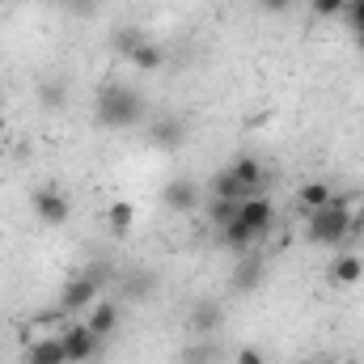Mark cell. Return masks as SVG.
<instances>
[{
	"mask_svg": "<svg viewBox=\"0 0 364 364\" xmlns=\"http://www.w3.org/2000/svg\"><path fill=\"white\" fill-rule=\"evenodd\" d=\"M237 364H267V360H263L259 348H242V352H237Z\"/></svg>",
	"mask_w": 364,
	"mask_h": 364,
	"instance_id": "cb8c5ba5",
	"label": "cell"
},
{
	"mask_svg": "<svg viewBox=\"0 0 364 364\" xmlns=\"http://www.w3.org/2000/svg\"><path fill=\"white\" fill-rule=\"evenodd\" d=\"M132 64H136L140 73H157V68L166 64V51H161V47L153 43V38H144V43H140L136 51H132Z\"/></svg>",
	"mask_w": 364,
	"mask_h": 364,
	"instance_id": "9a60e30c",
	"label": "cell"
},
{
	"mask_svg": "<svg viewBox=\"0 0 364 364\" xmlns=\"http://www.w3.org/2000/svg\"><path fill=\"white\" fill-rule=\"evenodd\" d=\"M21 364H30V360H21Z\"/></svg>",
	"mask_w": 364,
	"mask_h": 364,
	"instance_id": "f546056e",
	"label": "cell"
},
{
	"mask_svg": "<svg viewBox=\"0 0 364 364\" xmlns=\"http://www.w3.org/2000/svg\"><path fill=\"white\" fill-rule=\"evenodd\" d=\"M242 259H246V255H242ZM259 275H263V267H259V259H255V263L246 259V263L237 267V275H233V279H237V288H259Z\"/></svg>",
	"mask_w": 364,
	"mask_h": 364,
	"instance_id": "d6986e66",
	"label": "cell"
},
{
	"mask_svg": "<svg viewBox=\"0 0 364 364\" xmlns=\"http://www.w3.org/2000/svg\"><path fill=\"white\" fill-rule=\"evenodd\" d=\"M34 216H38L43 225H64V220L73 216V203H68L55 186H43V191H34Z\"/></svg>",
	"mask_w": 364,
	"mask_h": 364,
	"instance_id": "ba28073f",
	"label": "cell"
},
{
	"mask_svg": "<svg viewBox=\"0 0 364 364\" xmlns=\"http://www.w3.org/2000/svg\"><path fill=\"white\" fill-rule=\"evenodd\" d=\"M60 343H64L68 364H93L97 356H102V339L90 331V322H85V318H73V322L60 331Z\"/></svg>",
	"mask_w": 364,
	"mask_h": 364,
	"instance_id": "3957f363",
	"label": "cell"
},
{
	"mask_svg": "<svg viewBox=\"0 0 364 364\" xmlns=\"http://www.w3.org/2000/svg\"><path fill=\"white\" fill-rule=\"evenodd\" d=\"M38 102L51 106V110H60V106H64V85H60V81H47V85L38 90Z\"/></svg>",
	"mask_w": 364,
	"mask_h": 364,
	"instance_id": "ffe728a7",
	"label": "cell"
},
{
	"mask_svg": "<svg viewBox=\"0 0 364 364\" xmlns=\"http://www.w3.org/2000/svg\"><path fill=\"white\" fill-rule=\"evenodd\" d=\"M26 360L30 364H68V356H64L60 335H43V339H34V343L26 348Z\"/></svg>",
	"mask_w": 364,
	"mask_h": 364,
	"instance_id": "8fae6325",
	"label": "cell"
},
{
	"mask_svg": "<svg viewBox=\"0 0 364 364\" xmlns=\"http://www.w3.org/2000/svg\"><path fill=\"white\" fill-rule=\"evenodd\" d=\"M106 225H110V233H114V237H127V233H132V225H136V208H132L127 199H114V203L106 208Z\"/></svg>",
	"mask_w": 364,
	"mask_h": 364,
	"instance_id": "4fadbf2b",
	"label": "cell"
},
{
	"mask_svg": "<svg viewBox=\"0 0 364 364\" xmlns=\"http://www.w3.org/2000/svg\"><path fill=\"white\" fill-rule=\"evenodd\" d=\"M259 4H263V9H267V13H284V9H288V4H292V0H259Z\"/></svg>",
	"mask_w": 364,
	"mask_h": 364,
	"instance_id": "484cf974",
	"label": "cell"
},
{
	"mask_svg": "<svg viewBox=\"0 0 364 364\" xmlns=\"http://www.w3.org/2000/svg\"><path fill=\"white\" fill-rule=\"evenodd\" d=\"M85 322H90V331L97 339H110V335L119 331V305H114V301H93L90 314H85Z\"/></svg>",
	"mask_w": 364,
	"mask_h": 364,
	"instance_id": "30bf717a",
	"label": "cell"
},
{
	"mask_svg": "<svg viewBox=\"0 0 364 364\" xmlns=\"http://www.w3.org/2000/svg\"><path fill=\"white\" fill-rule=\"evenodd\" d=\"M195 326H203V331L220 326V309H216V305H199V318H195Z\"/></svg>",
	"mask_w": 364,
	"mask_h": 364,
	"instance_id": "603a6c76",
	"label": "cell"
},
{
	"mask_svg": "<svg viewBox=\"0 0 364 364\" xmlns=\"http://www.w3.org/2000/svg\"><path fill=\"white\" fill-rule=\"evenodd\" d=\"M0 123H4V119H0Z\"/></svg>",
	"mask_w": 364,
	"mask_h": 364,
	"instance_id": "4dcf8cb0",
	"label": "cell"
},
{
	"mask_svg": "<svg viewBox=\"0 0 364 364\" xmlns=\"http://www.w3.org/2000/svg\"><path fill=\"white\" fill-rule=\"evenodd\" d=\"M237 220L263 242L267 233H272V225H275V203L267 199V195H250V199H242V208H237Z\"/></svg>",
	"mask_w": 364,
	"mask_h": 364,
	"instance_id": "5b68a950",
	"label": "cell"
},
{
	"mask_svg": "<svg viewBox=\"0 0 364 364\" xmlns=\"http://www.w3.org/2000/svg\"><path fill=\"white\" fill-rule=\"evenodd\" d=\"M68 9H77V13H85V9H93V0H64Z\"/></svg>",
	"mask_w": 364,
	"mask_h": 364,
	"instance_id": "4316f807",
	"label": "cell"
},
{
	"mask_svg": "<svg viewBox=\"0 0 364 364\" xmlns=\"http://www.w3.org/2000/svg\"><path fill=\"white\" fill-rule=\"evenodd\" d=\"M144 136H149V144H153V149L174 153V149H182V140H186V123H182L178 114H153Z\"/></svg>",
	"mask_w": 364,
	"mask_h": 364,
	"instance_id": "8992f818",
	"label": "cell"
},
{
	"mask_svg": "<svg viewBox=\"0 0 364 364\" xmlns=\"http://www.w3.org/2000/svg\"><path fill=\"white\" fill-rule=\"evenodd\" d=\"M93 114H97L102 127H110V132H127V127H140V123H144L149 106H144L140 90H132V85H123V81H106V85L97 90Z\"/></svg>",
	"mask_w": 364,
	"mask_h": 364,
	"instance_id": "6da1fadb",
	"label": "cell"
},
{
	"mask_svg": "<svg viewBox=\"0 0 364 364\" xmlns=\"http://www.w3.org/2000/svg\"><path fill=\"white\" fill-rule=\"evenodd\" d=\"M352 43H356V51L364 55V30H352Z\"/></svg>",
	"mask_w": 364,
	"mask_h": 364,
	"instance_id": "83f0119b",
	"label": "cell"
},
{
	"mask_svg": "<svg viewBox=\"0 0 364 364\" xmlns=\"http://www.w3.org/2000/svg\"><path fill=\"white\" fill-rule=\"evenodd\" d=\"M212 199H237V203H242L246 195H242V186H237V178H233L229 170H220V174L212 178Z\"/></svg>",
	"mask_w": 364,
	"mask_h": 364,
	"instance_id": "ac0fdd59",
	"label": "cell"
},
{
	"mask_svg": "<svg viewBox=\"0 0 364 364\" xmlns=\"http://www.w3.org/2000/svg\"><path fill=\"white\" fill-rule=\"evenodd\" d=\"M229 174L237 178V186H242L246 199H250V195H267V166H263L259 157H237V161L229 166Z\"/></svg>",
	"mask_w": 364,
	"mask_h": 364,
	"instance_id": "52a82bcc",
	"label": "cell"
},
{
	"mask_svg": "<svg viewBox=\"0 0 364 364\" xmlns=\"http://www.w3.org/2000/svg\"><path fill=\"white\" fill-rule=\"evenodd\" d=\"M161 203H166L170 212H178V216L195 212V208H199V182H191V178L166 182V191H161Z\"/></svg>",
	"mask_w": 364,
	"mask_h": 364,
	"instance_id": "9c48e42d",
	"label": "cell"
},
{
	"mask_svg": "<svg viewBox=\"0 0 364 364\" xmlns=\"http://www.w3.org/2000/svg\"><path fill=\"white\" fill-rule=\"evenodd\" d=\"M144 38H149L144 30L127 26V30H114V38H110V43H114V51H119V55H127V60H132V51H136V47L144 43Z\"/></svg>",
	"mask_w": 364,
	"mask_h": 364,
	"instance_id": "e0dca14e",
	"label": "cell"
},
{
	"mask_svg": "<svg viewBox=\"0 0 364 364\" xmlns=\"http://www.w3.org/2000/svg\"><path fill=\"white\" fill-rule=\"evenodd\" d=\"M0 97H4V90H0Z\"/></svg>",
	"mask_w": 364,
	"mask_h": 364,
	"instance_id": "f1b7e54d",
	"label": "cell"
},
{
	"mask_svg": "<svg viewBox=\"0 0 364 364\" xmlns=\"http://www.w3.org/2000/svg\"><path fill=\"white\" fill-rule=\"evenodd\" d=\"M343 4H348V0H309L314 17H343Z\"/></svg>",
	"mask_w": 364,
	"mask_h": 364,
	"instance_id": "44dd1931",
	"label": "cell"
},
{
	"mask_svg": "<svg viewBox=\"0 0 364 364\" xmlns=\"http://www.w3.org/2000/svg\"><path fill=\"white\" fill-rule=\"evenodd\" d=\"M237 208H242L237 199H212V203H208V225L220 233L225 225H233V220H237Z\"/></svg>",
	"mask_w": 364,
	"mask_h": 364,
	"instance_id": "2e32d148",
	"label": "cell"
},
{
	"mask_svg": "<svg viewBox=\"0 0 364 364\" xmlns=\"http://www.w3.org/2000/svg\"><path fill=\"white\" fill-rule=\"evenodd\" d=\"M352 237V203L348 199H331L326 208L305 216V242L309 246H343Z\"/></svg>",
	"mask_w": 364,
	"mask_h": 364,
	"instance_id": "7a4b0ae2",
	"label": "cell"
},
{
	"mask_svg": "<svg viewBox=\"0 0 364 364\" xmlns=\"http://www.w3.org/2000/svg\"><path fill=\"white\" fill-rule=\"evenodd\" d=\"M335 195H331V186L326 182H305L301 191H296V203H301V212L309 216V212H318V208H326Z\"/></svg>",
	"mask_w": 364,
	"mask_h": 364,
	"instance_id": "5bb4252c",
	"label": "cell"
},
{
	"mask_svg": "<svg viewBox=\"0 0 364 364\" xmlns=\"http://www.w3.org/2000/svg\"><path fill=\"white\" fill-rule=\"evenodd\" d=\"M364 279V263L360 255H352V250H343L335 263H331V284H339V288H352V284H360Z\"/></svg>",
	"mask_w": 364,
	"mask_h": 364,
	"instance_id": "7c38bea8",
	"label": "cell"
},
{
	"mask_svg": "<svg viewBox=\"0 0 364 364\" xmlns=\"http://www.w3.org/2000/svg\"><path fill=\"white\" fill-rule=\"evenodd\" d=\"M97 288H102V279H93V272L73 275V279L60 288V309H64L68 318H85L90 305L97 301Z\"/></svg>",
	"mask_w": 364,
	"mask_h": 364,
	"instance_id": "277c9868",
	"label": "cell"
},
{
	"mask_svg": "<svg viewBox=\"0 0 364 364\" xmlns=\"http://www.w3.org/2000/svg\"><path fill=\"white\" fill-rule=\"evenodd\" d=\"M343 21H348V30H364V0H348L343 4Z\"/></svg>",
	"mask_w": 364,
	"mask_h": 364,
	"instance_id": "7402d4cb",
	"label": "cell"
},
{
	"mask_svg": "<svg viewBox=\"0 0 364 364\" xmlns=\"http://www.w3.org/2000/svg\"><path fill=\"white\" fill-rule=\"evenodd\" d=\"M191 352H195V356H186L191 364H208L212 360V348H191Z\"/></svg>",
	"mask_w": 364,
	"mask_h": 364,
	"instance_id": "d4e9b609",
	"label": "cell"
}]
</instances>
